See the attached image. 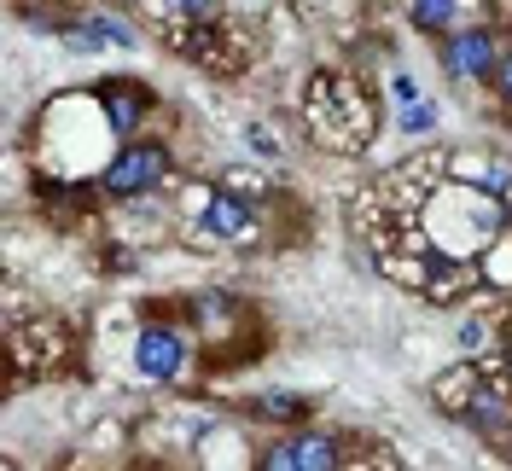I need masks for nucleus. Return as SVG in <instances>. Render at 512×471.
<instances>
[{
	"mask_svg": "<svg viewBox=\"0 0 512 471\" xmlns=\"http://www.w3.org/2000/svg\"><path fill=\"white\" fill-rule=\"evenodd\" d=\"M419 227H425V239L443 256H472V262H478V256L512 227V216L489 187L443 175V187L419 204Z\"/></svg>",
	"mask_w": 512,
	"mask_h": 471,
	"instance_id": "f257e3e1",
	"label": "nucleus"
},
{
	"mask_svg": "<svg viewBox=\"0 0 512 471\" xmlns=\"http://www.w3.org/2000/svg\"><path fill=\"white\" fill-rule=\"evenodd\" d=\"M303 123L315 134V146L326 152H367L379 140V99L367 94L355 76H332L315 70L309 88H303Z\"/></svg>",
	"mask_w": 512,
	"mask_h": 471,
	"instance_id": "f03ea898",
	"label": "nucleus"
},
{
	"mask_svg": "<svg viewBox=\"0 0 512 471\" xmlns=\"http://www.w3.org/2000/svg\"><path fill=\"white\" fill-rule=\"evenodd\" d=\"M169 169H175V152L152 134H134V140H117L111 163L99 169V192L117 204H134V198H152L169 181Z\"/></svg>",
	"mask_w": 512,
	"mask_h": 471,
	"instance_id": "7ed1b4c3",
	"label": "nucleus"
},
{
	"mask_svg": "<svg viewBox=\"0 0 512 471\" xmlns=\"http://www.w3.org/2000/svg\"><path fill=\"white\" fill-rule=\"evenodd\" d=\"M501 35L495 24H460V30H448L437 41V59H443V76L448 82H495V64H501Z\"/></svg>",
	"mask_w": 512,
	"mask_h": 471,
	"instance_id": "20e7f679",
	"label": "nucleus"
},
{
	"mask_svg": "<svg viewBox=\"0 0 512 471\" xmlns=\"http://www.w3.org/2000/svg\"><path fill=\"white\" fill-rule=\"evenodd\" d=\"M128 361H134V378H146V384H175V378L192 367V332H187V326L146 320V326L134 332Z\"/></svg>",
	"mask_w": 512,
	"mask_h": 471,
	"instance_id": "39448f33",
	"label": "nucleus"
},
{
	"mask_svg": "<svg viewBox=\"0 0 512 471\" xmlns=\"http://www.w3.org/2000/svg\"><path fill=\"white\" fill-rule=\"evenodd\" d=\"M256 466L262 471H338V466H350V460H344V437L315 431V425H297L291 437L268 442L256 454Z\"/></svg>",
	"mask_w": 512,
	"mask_h": 471,
	"instance_id": "423d86ee",
	"label": "nucleus"
},
{
	"mask_svg": "<svg viewBox=\"0 0 512 471\" xmlns=\"http://www.w3.org/2000/svg\"><path fill=\"white\" fill-rule=\"evenodd\" d=\"M198 227L210 233V245H233V251L262 245V216H256V204L239 198V192H227V187H210L198 198Z\"/></svg>",
	"mask_w": 512,
	"mask_h": 471,
	"instance_id": "0eeeda50",
	"label": "nucleus"
},
{
	"mask_svg": "<svg viewBox=\"0 0 512 471\" xmlns=\"http://www.w3.org/2000/svg\"><path fill=\"white\" fill-rule=\"evenodd\" d=\"M460 425L472 431V437H483L489 448H501V442L512 437V378H483L478 396L466 402V413H460Z\"/></svg>",
	"mask_w": 512,
	"mask_h": 471,
	"instance_id": "6e6552de",
	"label": "nucleus"
},
{
	"mask_svg": "<svg viewBox=\"0 0 512 471\" xmlns=\"http://www.w3.org/2000/svg\"><path fill=\"white\" fill-rule=\"evenodd\" d=\"M99 111H105V128L117 134V140H134L140 123H146V111H152V94L140 88V82H123V76H111V82H99Z\"/></svg>",
	"mask_w": 512,
	"mask_h": 471,
	"instance_id": "1a4fd4ad",
	"label": "nucleus"
},
{
	"mask_svg": "<svg viewBox=\"0 0 512 471\" xmlns=\"http://www.w3.org/2000/svg\"><path fill=\"white\" fill-rule=\"evenodd\" d=\"M495 373V367H483V361H460V367H443V373L431 378V402L448 413V419H460L466 402L478 396V384Z\"/></svg>",
	"mask_w": 512,
	"mask_h": 471,
	"instance_id": "9d476101",
	"label": "nucleus"
},
{
	"mask_svg": "<svg viewBox=\"0 0 512 471\" xmlns=\"http://www.w3.org/2000/svg\"><path fill=\"white\" fill-rule=\"evenodd\" d=\"M198 460H204V466H256L251 442L239 437V431H227V425H204V437H198Z\"/></svg>",
	"mask_w": 512,
	"mask_h": 471,
	"instance_id": "9b49d317",
	"label": "nucleus"
},
{
	"mask_svg": "<svg viewBox=\"0 0 512 471\" xmlns=\"http://www.w3.org/2000/svg\"><path fill=\"white\" fill-rule=\"evenodd\" d=\"M309 402L303 396H286V390H268V396H256L251 402V419H262V425H286V431H297V425H309Z\"/></svg>",
	"mask_w": 512,
	"mask_h": 471,
	"instance_id": "f8f14e48",
	"label": "nucleus"
},
{
	"mask_svg": "<svg viewBox=\"0 0 512 471\" xmlns=\"http://www.w3.org/2000/svg\"><path fill=\"white\" fill-rule=\"evenodd\" d=\"M408 24L431 41H443L448 30H460V0H408Z\"/></svg>",
	"mask_w": 512,
	"mask_h": 471,
	"instance_id": "ddd939ff",
	"label": "nucleus"
},
{
	"mask_svg": "<svg viewBox=\"0 0 512 471\" xmlns=\"http://www.w3.org/2000/svg\"><path fill=\"white\" fill-rule=\"evenodd\" d=\"M396 128H402L408 140L431 134V128H437V105H431V99H414V105H402V111H396Z\"/></svg>",
	"mask_w": 512,
	"mask_h": 471,
	"instance_id": "4468645a",
	"label": "nucleus"
},
{
	"mask_svg": "<svg viewBox=\"0 0 512 471\" xmlns=\"http://www.w3.org/2000/svg\"><path fill=\"white\" fill-rule=\"evenodd\" d=\"M175 18H216L222 12V0H163Z\"/></svg>",
	"mask_w": 512,
	"mask_h": 471,
	"instance_id": "2eb2a0df",
	"label": "nucleus"
},
{
	"mask_svg": "<svg viewBox=\"0 0 512 471\" xmlns=\"http://www.w3.org/2000/svg\"><path fill=\"white\" fill-rule=\"evenodd\" d=\"M489 88H495V99L512 111V47L501 53V64H495V82H489Z\"/></svg>",
	"mask_w": 512,
	"mask_h": 471,
	"instance_id": "dca6fc26",
	"label": "nucleus"
},
{
	"mask_svg": "<svg viewBox=\"0 0 512 471\" xmlns=\"http://www.w3.org/2000/svg\"><path fill=\"white\" fill-rule=\"evenodd\" d=\"M483 344H489V326H483V320H466V326H460V349L472 355V349H483Z\"/></svg>",
	"mask_w": 512,
	"mask_h": 471,
	"instance_id": "f3484780",
	"label": "nucleus"
},
{
	"mask_svg": "<svg viewBox=\"0 0 512 471\" xmlns=\"http://www.w3.org/2000/svg\"><path fill=\"white\" fill-rule=\"evenodd\" d=\"M245 134H251V146H256L262 157H274V163H280V140H274L268 128H245Z\"/></svg>",
	"mask_w": 512,
	"mask_h": 471,
	"instance_id": "a211bd4d",
	"label": "nucleus"
},
{
	"mask_svg": "<svg viewBox=\"0 0 512 471\" xmlns=\"http://www.w3.org/2000/svg\"><path fill=\"white\" fill-rule=\"evenodd\" d=\"M390 94L402 99V105H414V99H419V82H414V76H396V82H390Z\"/></svg>",
	"mask_w": 512,
	"mask_h": 471,
	"instance_id": "6ab92c4d",
	"label": "nucleus"
},
{
	"mask_svg": "<svg viewBox=\"0 0 512 471\" xmlns=\"http://www.w3.org/2000/svg\"><path fill=\"white\" fill-rule=\"evenodd\" d=\"M507 378H512V349H507Z\"/></svg>",
	"mask_w": 512,
	"mask_h": 471,
	"instance_id": "aec40b11",
	"label": "nucleus"
}]
</instances>
